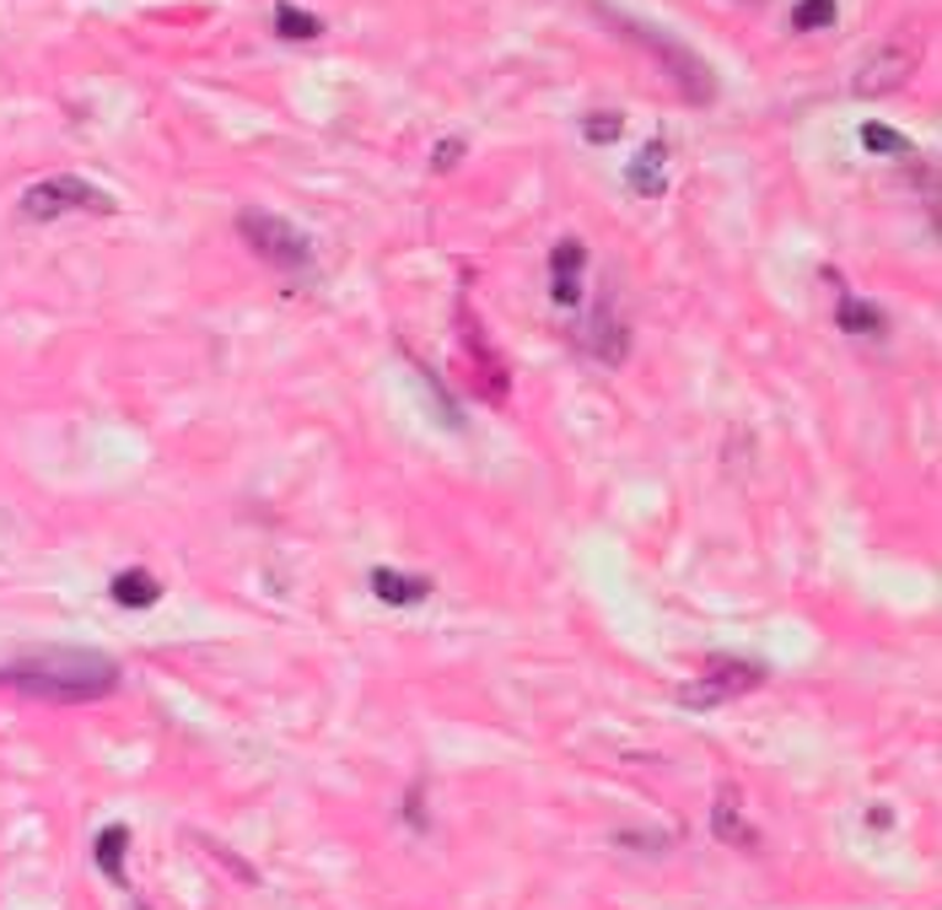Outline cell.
<instances>
[{"label": "cell", "mask_w": 942, "mask_h": 910, "mask_svg": "<svg viewBox=\"0 0 942 910\" xmlns=\"http://www.w3.org/2000/svg\"><path fill=\"white\" fill-rule=\"evenodd\" d=\"M367 582H371V593H377L383 604H394V609L426 604V598L437 593V582H431V577H415V572H388V566H377Z\"/></svg>", "instance_id": "10"}, {"label": "cell", "mask_w": 942, "mask_h": 910, "mask_svg": "<svg viewBox=\"0 0 942 910\" xmlns=\"http://www.w3.org/2000/svg\"><path fill=\"white\" fill-rule=\"evenodd\" d=\"M0 684L54 705H86L108 701L119 690V662L108 652H86V647H49L33 658H17L0 668Z\"/></svg>", "instance_id": "1"}, {"label": "cell", "mask_w": 942, "mask_h": 910, "mask_svg": "<svg viewBox=\"0 0 942 910\" xmlns=\"http://www.w3.org/2000/svg\"><path fill=\"white\" fill-rule=\"evenodd\" d=\"M405 819H410L415 829H426V786H420V782H415L410 797H405Z\"/></svg>", "instance_id": "21"}, {"label": "cell", "mask_w": 942, "mask_h": 910, "mask_svg": "<svg viewBox=\"0 0 942 910\" xmlns=\"http://www.w3.org/2000/svg\"><path fill=\"white\" fill-rule=\"evenodd\" d=\"M711 829H716V840H722V846H743V851H760V829L743 819V808H737V792H733V786H722V792H716V803H711Z\"/></svg>", "instance_id": "9"}, {"label": "cell", "mask_w": 942, "mask_h": 910, "mask_svg": "<svg viewBox=\"0 0 942 910\" xmlns=\"http://www.w3.org/2000/svg\"><path fill=\"white\" fill-rule=\"evenodd\" d=\"M619 135H625V114H615V108H598V114L582 119V140L587 146H615Z\"/></svg>", "instance_id": "19"}, {"label": "cell", "mask_w": 942, "mask_h": 910, "mask_svg": "<svg viewBox=\"0 0 942 910\" xmlns=\"http://www.w3.org/2000/svg\"><path fill=\"white\" fill-rule=\"evenodd\" d=\"M765 684V668L760 662H737V658H711L705 673H695V684L679 690V705H695V711H711V705H728L749 690Z\"/></svg>", "instance_id": "5"}, {"label": "cell", "mask_w": 942, "mask_h": 910, "mask_svg": "<svg viewBox=\"0 0 942 910\" xmlns=\"http://www.w3.org/2000/svg\"><path fill=\"white\" fill-rule=\"evenodd\" d=\"M458 318H463V356L480 367V373H474V388H480L491 405H501V399L512 394V373H506V362L495 356L485 324H474V318H469V307H458Z\"/></svg>", "instance_id": "6"}, {"label": "cell", "mask_w": 942, "mask_h": 910, "mask_svg": "<svg viewBox=\"0 0 942 910\" xmlns=\"http://www.w3.org/2000/svg\"><path fill=\"white\" fill-rule=\"evenodd\" d=\"M662 163H668V146H662V140H652V146H647V151H641L636 163L625 167V184H630V189H636L641 200H657V195L668 189V178H662Z\"/></svg>", "instance_id": "14"}, {"label": "cell", "mask_w": 942, "mask_h": 910, "mask_svg": "<svg viewBox=\"0 0 942 910\" xmlns=\"http://www.w3.org/2000/svg\"><path fill=\"white\" fill-rule=\"evenodd\" d=\"M275 33H281L286 43H307V39H318V33H324V22H318L313 11H302V6L281 0V6H275Z\"/></svg>", "instance_id": "16"}, {"label": "cell", "mask_w": 942, "mask_h": 910, "mask_svg": "<svg viewBox=\"0 0 942 910\" xmlns=\"http://www.w3.org/2000/svg\"><path fill=\"white\" fill-rule=\"evenodd\" d=\"M604 28H615L619 39H630L636 49H647L657 65L668 71V82L679 86V97L684 103H716V76H711V65L700 60L690 43H679L673 33H662V28H652V22H636V17H625L619 6H609V0H582Z\"/></svg>", "instance_id": "2"}, {"label": "cell", "mask_w": 942, "mask_h": 910, "mask_svg": "<svg viewBox=\"0 0 942 910\" xmlns=\"http://www.w3.org/2000/svg\"><path fill=\"white\" fill-rule=\"evenodd\" d=\"M238 238H243L264 264H275V270H286V275H302V270L313 264L307 232H296L286 216H275V210H238Z\"/></svg>", "instance_id": "4"}, {"label": "cell", "mask_w": 942, "mask_h": 910, "mask_svg": "<svg viewBox=\"0 0 942 910\" xmlns=\"http://www.w3.org/2000/svg\"><path fill=\"white\" fill-rule=\"evenodd\" d=\"M861 146H867L872 157H894V163H904V157H915V146L904 140L900 129L878 125V119H867V125H861Z\"/></svg>", "instance_id": "17"}, {"label": "cell", "mask_w": 942, "mask_h": 910, "mask_svg": "<svg viewBox=\"0 0 942 910\" xmlns=\"http://www.w3.org/2000/svg\"><path fill=\"white\" fill-rule=\"evenodd\" d=\"M867 825H872V829H889V825H894V814H889V808H872V814H867Z\"/></svg>", "instance_id": "22"}, {"label": "cell", "mask_w": 942, "mask_h": 910, "mask_svg": "<svg viewBox=\"0 0 942 910\" xmlns=\"http://www.w3.org/2000/svg\"><path fill=\"white\" fill-rule=\"evenodd\" d=\"M124 857H129V825H103L97 829V840H92V862H97V872L108 878V883H129L124 878Z\"/></svg>", "instance_id": "13"}, {"label": "cell", "mask_w": 942, "mask_h": 910, "mask_svg": "<svg viewBox=\"0 0 942 910\" xmlns=\"http://www.w3.org/2000/svg\"><path fill=\"white\" fill-rule=\"evenodd\" d=\"M22 221H60V216H71V210H86V216H114L119 200L108 195V189H97V184H86L76 172H54V178H39L28 195H22Z\"/></svg>", "instance_id": "3"}, {"label": "cell", "mask_w": 942, "mask_h": 910, "mask_svg": "<svg viewBox=\"0 0 942 910\" xmlns=\"http://www.w3.org/2000/svg\"><path fill=\"white\" fill-rule=\"evenodd\" d=\"M108 598L119 609H151V604H163V582L151 577L146 566H129V572H119L108 582Z\"/></svg>", "instance_id": "12"}, {"label": "cell", "mask_w": 942, "mask_h": 910, "mask_svg": "<svg viewBox=\"0 0 942 910\" xmlns=\"http://www.w3.org/2000/svg\"><path fill=\"white\" fill-rule=\"evenodd\" d=\"M587 330H598V334H582V345H587L598 362L619 367V362H625V351H630V334H625V324H619L609 307H598V313L587 318Z\"/></svg>", "instance_id": "11"}, {"label": "cell", "mask_w": 942, "mask_h": 910, "mask_svg": "<svg viewBox=\"0 0 942 910\" xmlns=\"http://www.w3.org/2000/svg\"><path fill=\"white\" fill-rule=\"evenodd\" d=\"M582 270H587V243L566 238L550 249V302L555 307H576L582 302Z\"/></svg>", "instance_id": "8"}, {"label": "cell", "mask_w": 942, "mask_h": 910, "mask_svg": "<svg viewBox=\"0 0 942 910\" xmlns=\"http://www.w3.org/2000/svg\"><path fill=\"white\" fill-rule=\"evenodd\" d=\"M829 281H835V275H829ZM835 286H840V281H835ZM835 324H840L846 334H883V313H878L872 302H861L851 286H840V302H835Z\"/></svg>", "instance_id": "15"}, {"label": "cell", "mask_w": 942, "mask_h": 910, "mask_svg": "<svg viewBox=\"0 0 942 910\" xmlns=\"http://www.w3.org/2000/svg\"><path fill=\"white\" fill-rule=\"evenodd\" d=\"M835 17H840V0H797L792 6L797 33H824V28H835Z\"/></svg>", "instance_id": "18"}, {"label": "cell", "mask_w": 942, "mask_h": 910, "mask_svg": "<svg viewBox=\"0 0 942 910\" xmlns=\"http://www.w3.org/2000/svg\"><path fill=\"white\" fill-rule=\"evenodd\" d=\"M458 157H463V140H458V135H452V140H442V146H431V167H442V172H448V167H458Z\"/></svg>", "instance_id": "20"}, {"label": "cell", "mask_w": 942, "mask_h": 910, "mask_svg": "<svg viewBox=\"0 0 942 910\" xmlns=\"http://www.w3.org/2000/svg\"><path fill=\"white\" fill-rule=\"evenodd\" d=\"M910 71H915V54L900 49V43H883V49H872L861 60V71L851 76V92L857 97H889V92H900L910 82Z\"/></svg>", "instance_id": "7"}]
</instances>
